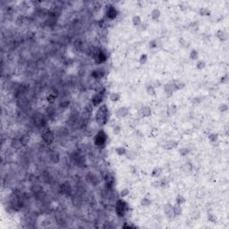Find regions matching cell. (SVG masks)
<instances>
[{
  "label": "cell",
  "mask_w": 229,
  "mask_h": 229,
  "mask_svg": "<svg viewBox=\"0 0 229 229\" xmlns=\"http://www.w3.org/2000/svg\"><path fill=\"white\" fill-rule=\"evenodd\" d=\"M151 204V201L148 198H143L142 200L141 201V205L142 207H149Z\"/></svg>",
  "instance_id": "31"
},
{
  "label": "cell",
  "mask_w": 229,
  "mask_h": 229,
  "mask_svg": "<svg viewBox=\"0 0 229 229\" xmlns=\"http://www.w3.org/2000/svg\"><path fill=\"white\" fill-rule=\"evenodd\" d=\"M157 41L156 40H152V41H151V42H149V48H156L158 47V44L157 43Z\"/></svg>",
  "instance_id": "42"
},
{
  "label": "cell",
  "mask_w": 229,
  "mask_h": 229,
  "mask_svg": "<svg viewBox=\"0 0 229 229\" xmlns=\"http://www.w3.org/2000/svg\"><path fill=\"white\" fill-rule=\"evenodd\" d=\"M108 141V134H106L103 130L98 131L94 138V144L97 147H103L105 146Z\"/></svg>",
  "instance_id": "3"
},
{
  "label": "cell",
  "mask_w": 229,
  "mask_h": 229,
  "mask_svg": "<svg viewBox=\"0 0 229 229\" xmlns=\"http://www.w3.org/2000/svg\"><path fill=\"white\" fill-rule=\"evenodd\" d=\"M174 84H175V90H181V89L184 88V83L183 82H180V81H176V82H174Z\"/></svg>",
  "instance_id": "32"
},
{
  "label": "cell",
  "mask_w": 229,
  "mask_h": 229,
  "mask_svg": "<svg viewBox=\"0 0 229 229\" xmlns=\"http://www.w3.org/2000/svg\"><path fill=\"white\" fill-rule=\"evenodd\" d=\"M218 133H210V135H209V139H210V141H212V142H215V141H217V140H218Z\"/></svg>",
  "instance_id": "37"
},
{
  "label": "cell",
  "mask_w": 229,
  "mask_h": 229,
  "mask_svg": "<svg viewBox=\"0 0 229 229\" xmlns=\"http://www.w3.org/2000/svg\"><path fill=\"white\" fill-rule=\"evenodd\" d=\"M50 160L52 161L53 163H58L59 160H60V154L57 151H53L50 155Z\"/></svg>",
  "instance_id": "16"
},
{
  "label": "cell",
  "mask_w": 229,
  "mask_h": 229,
  "mask_svg": "<svg viewBox=\"0 0 229 229\" xmlns=\"http://www.w3.org/2000/svg\"><path fill=\"white\" fill-rule=\"evenodd\" d=\"M199 57V52L196 49H192L190 52V58L191 60H197Z\"/></svg>",
  "instance_id": "30"
},
{
  "label": "cell",
  "mask_w": 229,
  "mask_h": 229,
  "mask_svg": "<svg viewBox=\"0 0 229 229\" xmlns=\"http://www.w3.org/2000/svg\"><path fill=\"white\" fill-rule=\"evenodd\" d=\"M129 192L130 191L127 188H124L120 191V196H121V198H124V197H126L128 194H129Z\"/></svg>",
  "instance_id": "39"
},
{
  "label": "cell",
  "mask_w": 229,
  "mask_h": 229,
  "mask_svg": "<svg viewBox=\"0 0 229 229\" xmlns=\"http://www.w3.org/2000/svg\"><path fill=\"white\" fill-rule=\"evenodd\" d=\"M95 119L97 124L99 126H104L108 124V120H109V110H108L106 105L103 104V105H100L98 106V109L96 112Z\"/></svg>",
  "instance_id": "1"
},
{
  "label": "cell",
  "mask_w": 229,
  "mask_h": 229,
  "mask_svg": "<svg viewBox=\"0 0 229 229\" xmlns=\"http://www.w3.org/2000/svg\"><path fill=\"white\" fill-rule=\"evenodd\" d=\"M175 87L174 84V82H171L169 83H167L164 86V92L167 95V97H170L173 95V92L175 91Z\"/></svg>",
  "instance_id": "7"
},
{
  "label": "cell",
  "mask_w": 229,
  "mask_h": 229,
  "mask_svg": "<svg viewBox=\"0 0 229 229\" xmlns=\"http://www.w3.org/2000/svg\"><path fill=\"white\" fill-rule=\"evenodd\" d=\"M216 36H217V38L221 41H225L227 39V33H226V31H222V30H219V31H217Z\"/></svg>",
  "instance_id": "13"
},
{
  "label": "cell",
  "mask_w": 229,
  "mask_h": 229,
  "mask_svg": "<svg viewBox=\"0 0 229 229\" xmlns=\"http://www.w3.org/2000/svg\"><path fill=\"white\" fill-rule=\"evenodd\" d=\"M19 140H20V141H21V143L23 146H26L27 144L30 142V137L28 135H23Z\"/></svg>",
  "instance_id": "25"
},
{
  "label": "cell",
  "mask_w": 229,
  "mask_h": 229,
  "mask_svg": "<svg viewBox=\"0 0 229 229\" xmlns=\"http://www.w3.org/2000/svg\"><path fill=\"white\" fill-rule=\"evenodd\" d=\"M147 59H148V56L146 54H142L140 56V64L141 65H145L146 62H147Z\"/></svg>",
  "instance_id": "38"
},
{
  "label": "cell",
  "mask_w": 229,
  "mask_h": 229,
  "mask_svg": "<svg viewBox=\"0 0 229 229\" xmlns=\"http://www.w3.org/2000/svg\"><path fill=\"white\" fill-rule=\"evenodd\" d=\"M227 75H226L225 77H222V78H221V82H226V80H227Z\"/></svg>",
  "instance_id": "46"
},
{
  "label": "cell",
  "mask_w": 229,
  "mask_h": 229,
  "mask_svg": "<svg viewBox=\"0 0 229 229\" xmlns=\"http://www.w3.org/2000/svg\"><path fill=\"white\" fill-rule=\"evenodd\" d=\"M189 152H190V151H189L187 148H182V149H179V154H180L182 157H185L186 155H188Z\"/></svg>",
  "instance_id": "36"
},
{
  "label": "cell",
  "mask_w": 229,
  "mask_h": 229,
  "mask_svg": "<svg viewBox=\"0 0 229 229\" xmlns=\"http://www.w3.org/2000/svg\"><path fill=\"white\" fill-rule=\"evenodd\" d=\"M56 97H57V95L56 93H50L48 97H47V100H48V102L49 104H52V103H54L55 100L56 99Z\"/></svg>",
  "instance_id": "29"
},
{
  "label": "cell",
  "mask_w": 229,
  "mask_h": 229,
  "mask_svg": "<svg viewBox=\"0 0 229 229\" xmlns=\"http://www.w3.org/2000/svg\"><path fill=\"white\" fill-rule=\"evenodd\" d=\"M177 112V106L175 105V104H172V105H170L167 108V114L168 116H174V115H175V113Z\"/></svg>",
  "instance_id": "14"
},
{
  "label": "cell",
  "mask_w": 229,
  "mask_h": 229,
  "mask_svg": "<svg viewBox=\"0 0 229 229\" xmlns=\"http://www.w3.org/2000/svg\"><path fill=\"white\" fill-rule=\"evenodd\" d=\"M118 15V11L116 10V7L114 6V5H108V6H106V16L108 19L109 20H115L116 18V16H117Z\"/></svg>",
  "instance_id": "5"
},
{
  "label": "cell",
  "mask_w": 229,
  "mask_h": 229,
  "mask_svg": "<svg viewBox=\"0 0 229 229\" xmlns=\"http://www.w3.org/2000/svg\"><path fill=\"white\" fill-rule=\"evenodd\" d=\"M129 210V205L123 199H118L116 202V207H115V211H116V215L119 218H123L126 212Z\"/></svg>",
  "instance_id": "2"
},
{
  "label": "cell",
  "mask_w": 229,
  "mask_h": 229,
  "mask_svg": "<svg viewBox=\"0 0 229 229\" xmlns=\"http://www.w3.org/2000/svg\"><path fill=\"white\" fill-rule=\"evenodd\" d=\"M102 101H103V96L98 93H95L90 98V102L93 106H98L102 103Z\"/></svg>",
  "instance_id": "8"
},
{
  "label": "cell",
  "mask_w": 229,
  "mask_h": 229,
  "mask_svg": "<svg viewBox=\"0 0 229 229\" xmlns=\"http://www.w3.org/2000/svg\"><path fill=\"white\" fill-rule=\"evenodd\" d=\"M120 98H121V95L118 92H113L109 95V99L112 102H117L118 100H120Z\"/></svg>",
  "instance_id": "20"
},
{
  "label": "cell",
  "mask_w": 229,
  "mask_h": 229,
  "mask_svg": "<svg viewBox=\"0 0 229 229\" xmlns=\"http://www.w3.org/2000/svg\"><path fill=\"white\" fill-rule=\"evenodd\" d=\"M176 146H177V142H176V141H167V142L166 143L165 148L167 149H175Z\"/></svg>",
  "instance_id": "22"
},
{
  "label": "cell",
  "mask_w": 229,
  "mask_h": 229,
  "mask_svg": "<svg viewBox=\"0 0 229 229\" xmlns=\"http://www.w3.org/2000/svg\"><path fill=\"white\" fill-rule=\"evenodd\" d=\"M95 58H96L97 63H98V64H103V63H105L106 61V59H108V55H106V53L104 50L99 49V50L96 53Z\"/></svg>",
  "instance_id": "6"
},
{
  "label": "cell",
  "mask_w": 229,
  "mask_h": 229,
  "mask_svg": "<svg viewBox=\"0 0 229 229\" xmlns=\"http://www.w3.org/2000/svg\"><path fill=\"white\" fill-rule=\"evenodd\" d=\"M209 220H210L211 223H215V222H216V220H217V218H216V217H215L214 215L210 214V215H209Z\"/></svg>",
  "instance_id": "43"
},
{
  "label": "cell",
  "mask_w": 229,
  "mask_h": 229,
  "mask_svg": "<svg viewBox=\"0 0 229 229\" xmlns=\"http://www.w3.org/2000/svg\"><path fill=\"white\" fill-rule=\"evenodd\" d=\"M146 90H147V93L149 94V95L151 96H155L156 95V90H155V88L151 85H148L147 87H146Z\"/></svg>",
  "instance_id": "26"
},
{
  "label": "cell",
  "mask_w": 229,
  "mask_h": 229,
  "mask_svg": "<svg viewBox=\"0 0 229 229\" xmlns=\"http://www.w3.org/2000/svg\"><path fill=\"white\" fill-rule=\"evenodd\" d=\"M103 74H104L103 72H101L100 70H95V71H93V72H92L91 76L93 77V78H95V79H100L102 76H103Z\"/></svg>",
  "instance_id": "27"
},
{
  "label": "cell",
  "mask_w": 229,
  "mask_h": 229,
  "mask_svg": "<svg viewBox=\"0 0 229 229\" xmlns=\"http://www.w3.org/2000/svg\"><path fill=\"white\" fill-rule=\"evenodd\" d=\"M164 212H165V215L167 216V218H169V219H172V218H175L173 206H172L170 203H167V204L164 206Z\"/></svg>",
  "instance_id": "9"
},
{
  "label": "cell",
  "mask_w": 229,
  "mask_h": 229,
  "mask_svg": "<svg viewBox=\"0 0 229 229\" xmlns=\"http://www.w3.org/2000/svg\"><path fill=\"white\" fill-rule=\"evenodd\" d=\"M128 114H129V109H128L126 106H120V108H118L117 110L116 111V116L119 118L125 117Z\"/></svg>",
  "instance_id": "10"
},
{
  "label": "cell",
  "mask_w": 229,
  "mask_h": 229,
  "mask_svg": "<svg viewBox=\"0 0 229 229\" xmlns=\"http://www.w3.org/2000/svg\"><path fill=\"white\" fill-rule=\"evenodd\" d=\"M199 13L201 16H209V15H210V11L206 7H202L199 10Z\"/></svg>",
  "instance_id": "24"
},
{
  "label": "cell",
  "mask_w": 229,
  "mask_h": 229,
  "mask_svg": "<svg viewBox=\"0 0 229 229\" xmlns=\"http://www.w3.org/2000/svg\"><path fill=\"white\" fill-rule=\"evenodd\" d=\"M173 210H174V214H175V217L181 216L182 212H183V210H182V208H181V205H178V204L174 205V206H173Z\"/></svg>",
  "instance_id": "19"
},
{
  "label": "cell",
  "mask_w": 229,
  "mask_h": 229,
  "mask_svg": "<svg viewBox=\"0 0 229 229\" xmlns=\"http://www.w3.org/2000/svg\"><path fill=\"white\" fill-rule=\"evenodd\" d=\"M151 114H152V110L148 106H143L141 109V115L142 117H149V116H151Z\"/></svg>",
  "instance_id": "12"
},
{
  "label": "cell",
  "mask_w": 229,
  "mask_h": 229,
  "mask_svg": "<svg viewBox=\"0 0 229 229\" xmlns=\"http://www.w3.org/2000/svg\"><path fill=\"white\" fill-rule=\"evenodd\" d=\"M124 228H135V226H133V225H128V224H124L123 226Z\"/></svg>",
  "instance_id": "45"
},
{
  "label": "cell",
  "mask_w": 229,
  "mask_h": 229,
  "mask_svg": "<svg viewBox=\"0 0 229 229\" xmlns=\"http://www.w3.org/2000/svg\"><path fill=\"white\" fill-rule=\"evenodd\" d=\"M127 149H125L124 147H122V146H120V147H117L116 149V154H117L118 156H124L127 154Z\"/></svg>",
  "instance_id": "21"
},
{
  "label": "cell",
  "mask_w": 229,
  "mask_h": 229,
  "mask_svg": "<svg viewBox=\"0 0 229 229\" xmlns=\"http://www.w3.org/2000/svg\"><path fill=\"white\" fill-rule=\"evenodd\" d=\"M23 22H24V17L23 15H19L18 17L15 20V23H16L18 26H22L23 24Z\"/></svg>",
  "instance_id": "35"
},
{
  "label": "cell",
  "mask_w": 229,
  "mask_h": 229,
  "mask_svg": "<svg viewBox=\"0 0 229 229\" xmlns=\"http://www.w3.org/2000/svg\"><path fill=\"white\" fill-rule=\"evenodd\" d=\"M132 22H133V24L134 26H139V25L141 24V19L139 15H134L132 19Z\"/></svg>",
  "instance_id": "23"
},
{
  "label": "cell",
  "mask_w": 229,
  "mask_h": 229,
  "mask_svg": "<svg viewBox=\"0 0 229 229\" xmlns=\"http://www.w3.org/2000/svg\"><path fill=\"white\" fill-rule=\"evenodd\" d=\"M151 16L154 21H158V20L159 19V17H160V11H159V9L154 8L152 11H151Z\"/></svg>",
  "instance_id": "17"
},
{
  "label": "cell",
  "mask_w": 229,
  "mask_h": 229,
  "mask_svg": "<svg viewBox=\"0 0 229 229\" xmlns=\"http://www.w3.org/2000/svg\"><path fill=\"white\" fill-rule=\"evenodd\" d=\"M175 201H176V204L182 205L186 201V200H185L184 197H183L182 195H178V196L176 197V199H175Z\"/></svg>",
  "instance_id": "34"
},
{
  "label": "cell",
  "mask_w": 229,
  "mask_h": 229,
  "mask_svg": "<svg viewBox=\"0 0 229 229\" xmlns=\"http://www.w3.org/2000/svg\"><path fill=\"white\" fill-rule=\"evenodd\" d=\"M162 172L163 171H162V169H161L160 167H154L152 172H151V176L155 177V178H159V177L162 175Z\"/></svg>",
  "instance_id": "15"
},
{
  "label": "cell",
  "mask_w": 229,
  "mask_h": 229,
  "mask_svg": "<svg viewBox=\"0 0 229 229\" xmlns=\"http://www.w3.org/2000/svg\"><path fill=\"white\" fill-rule=\"evenodd\" d=\"M113 133L116 134V135H118L120 133H121V127L119 125H115L113 128Z\"/></svg>",
  "instance_id": "41"
},
{
  "label": "cell",
  "mask_w": 229,
  "mask_h": 229,
  "mask_svg": "<svg viewBox=\"0 0 229 229\" xmlns=\"http://www.w3.org/2000/svg\"><path fill=\"white\" fill-rule=\"evenodd\" d=\"M60 191L63 194H69V193H71V191H72V187H71L70 183H69L68 182H65V183H63L60 186Z\"/></svg>",
  "instance_id": "11"
},
{
  "label": "cell",
  "mask_w": 229,
  "mask_h": 229,
  "mask_svg": "<svg viewBox=\"0 0 229 229\" xmlns=\"http://www.w3.org/2000/svg\"><path fill=\"white\" fill-rule=\"evenodd\" d=\"M105 180H106V187H108V188H111V187L114 185L115 179H114V177L112 176V175H106V177Z\"/></svg>",
  "instance_id": "18"
},
{
  "label": "cell",
  "mask_w": 229,
  "mask_h": 229,
  "mask_svg": "<svg viewBox=\"0 0 229 229\" xmlns=\"http://www.w3.org/2000/svg\"><path fill=\"white\" fill-rule=\"evenodd\" d=\"M69 105H70V102L69 101H66V103H65V101H64V102H62V103H60V106H59L62 108H66Z\"/></svg>",
  "instance_id": "44"
},
{
  "label": "cell",
  "mask_w": 229,
  "mask_h": 229,
  "mask_svg": "<svg viewBox=\"0 0 229 229\" xmlns=\"http://www.w3.org/2000/svg\"><path fill=\"white\" fill-rule=\"evenodd\" d=\"M12 146H13V148H15V149H19L20 148L23 147V145H22L21 141H20V140H13V141H12Z\"/></svg>",
  "instance_id": "28"
},
{
  "label": "cell",
  "mask_w": 229,
  "mask_h": 229,
  "mask_svg": "<svg viewBox=\"0 0 229 229\" xmlns=\"http://www.w3.org/2000/svg\"><path fill=\"white\" fill-rule=\"evenodd\" d=\"M196 67H197V69H199V70H201V69L206 67V63H205V61H203V60H199L196 64Z\"/></svg>",
  "instance_id": "33"
},
{
  "label": "cell",
  "mask_w": 229,
  "mask_h": 229,
  "mask_svg": "<svg viewBox=\"0 0 229 229\" xmlns=\"http://www.w3.org/2000/svg\"><path fill=\"white\" fill-rule=\"evenodd\" d=\"M219 110L221 112H226L228 110V105L226 103H223L219 106Z\"/></svg>",
  "instance_id": "40"
},
{
  "label": "cell",
  "mask_w": 229,
  "mask_h": 229,
  "mask_svg": "<svg viewBox=\"0 0 229 229\" xmlns=\"http://www.w3.org/2000/svg\"><path fill=\"white\" fill-rule=\"evenodd\" d=\"M42 140L47 145H51L55 141V134L50 129H47L42 133Z\"/></svg>",
  "instance_id": "4"
}]
</instances>
